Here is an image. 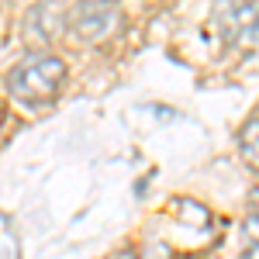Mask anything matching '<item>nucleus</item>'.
<instances>
[{"label": "nucleus", "instance_id": "f257e3e1", "mask_svg": "<svg viewBox=\"0 0 259 259\" xmlns=\"http://www.w3.org/2000/svg\"><path fill=\"white\" fill-rule=\"evenodd\" d=\"M66 80V62L59 56H28L7 73V90L28 104H41L59 94Z\"/></svg>", "mask_w": 259, "mask_h": 259}, {"label": "nucleus", "instance_id": "f03ea898", "mask_svg": "<svg viewBox=\"0 0 259 259\" xmlns=\"http://www.w3.org/2000/svg\"><path fill=\"white\" fill-rule=\"evenodd\" d=\"M69 18H73V24H76V31H80L83 38L100 41L121 24V11L111 0H97V4H80Z\"/></svg>", "mask_w": 259, "mask_h": 259}, {"label": "nucleus", "instance_id": "7ed1b4c3", "mask_svg": "<svg viewBox=\"0 0 259 259\" xmlns=\"http://www.w3.org/2000/svg\"><path fill=\"white\" fill-rule=\"evenodd\" d=\"M218 21L225 24V38L228 41L252 38L259 28V4H228V7H218Z\"/></svg>", "mask_w": 259, "mask_h": 259}, {"label": "nucleus", "instance_id": "20e7f679", "mask_svg": "<svg viewBox=\"0 0 259 259\" xmlns=\"http://www.w3.org/2000/svg\"><path fill=\"white\" fill-rule=\"evenodd\" d=\"M239 149H242V156H245V162L259 173V114L245 121V128H242V135H239Z\"/></svg>", "mask_w": 259, "mask_h": 259}, {"label": "nucleus", "instance_id": "39448f33", "mask_svg": "<svg viewBox=\"0 0 259 259\" xmlns=\"http://www.w3.org/2000/svg\"><path fill=\"white\" fill-rule=\"evenodd\" d=\"M242 242H245V259H259V218H249L242 225Z\"/></svg>", "mask_w": 259, "mask_h": 259}, {"label": "nucleus", "instance_id": "423d86ee", "mask_svg": "<svg viewBox=\"0 0 259 259\" xmlns=\"http://www.w3.org/2000/svg\"><path fill=\"white\" fill-rule=\"evenodd\" d=\"M252 218H259V190L252 194Z\"/></svg>", "mask_w": 259, "mask_h": 259}]
</instances>
